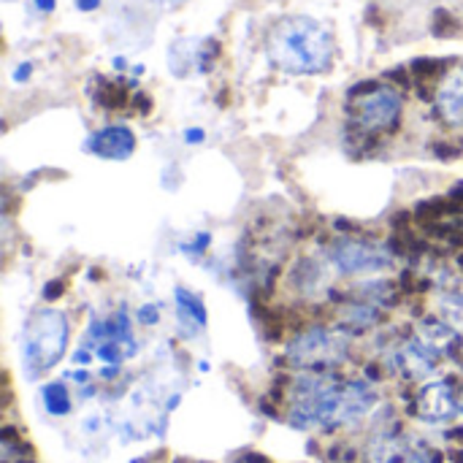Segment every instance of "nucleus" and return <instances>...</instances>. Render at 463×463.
Returning <instances> with one entry per match:
<instances>
[{
	"label": "nucleus",
	"mask_w": 463,
	"mask_h": 463,
	"mask_svg": "<svg viewBox=\"0 0 463 463\" xmlns=\"http://www.w3.org/2000/svg\"><path fill=\"white\" fill-rule=\"evenodd\" d=\"M176 309H179V320L187 323V326H195V328H203L206 326V309L201 304L198 296L187 293V290H176Z\"/></svg>",
	"instance_id": "4468645a"
},
{
	"label": "nucleus",
	"mask_w": 463,
	"mask_h": 463,
	"mask_svg": "<svg viewBox=\"0 0 463 463\" xmlns=\"http://www.w3.org/2000/svg\"><path fill=\"white\" fill-rule=\"evenodd\" d=\"M133 106H136L141 114H149V111H152V100H149L144 92H136V95H133Z\"/></svg>",
	"instance_id": "4be33fe9"
},
{
	"label": "nucleus",
	"mask_w": 463,
	"mask_h": 463,
	"mask_svg": "<svg viewBox=\"0 0 463 463\" xmlns=\"http://www.w3.org/2000/svg\"><path fill=\"white\" fill-rule=\"evenodd\" d=\"M345 385L331 374H304L293 385L290 423L296 429H334Z\"/></svg>",
	"instance_id": "f03ea898"
},
{
	"label": "nucleus",
	"mask_w": 463,
	"mask_h": 463,
	"mask_svg": "<svg viewBox=\"0 0 463 463\" xmlns=\"http://www.w3.org/2000/svg\"><path fill=\"white\" fill-rule=\"evenodd\" d=\"M418 415L429 423H445L456 415V399L450 391V383L437 380L429 383L418 396Z\"/></svg>",
	"instance_id": "1a4fd4ad"
},
{
	"label": "nucleus",
	"mask_w": 463,
	"mask_h": 463,
	"mask_svg": "<svg viewBox=\"0 0 463 463\" xmlns=\"http://www.w3.org/2000/svg\"><path fill=\"white\" fill-rule=\"evenodd\" d=\"M442 307L450 315V323L453 326H463V296H445L442 298Z\"/></svg>",
	"instance_id": "a211bd4d"
},
{
	"label": "nucleus",
	"mask_w": 463,
	"mask_h": 463,
	"mask_svg": "<svg viewBox=\"0 0 463 463\" xmlns=\"http://www.w3.org/2000/svg\"><path fill=\"white\" fill-rule=\"evenodd\" d=\"M461 412H463V399H461Z\"/></svg>",
	"instance_id": "7c9ffc66"
},
{
	"label": "nucleus",
	"mask_w": 463,
	"mask_h": 463,
	"mask_svg": "<svg viewBox=\"0 0 463 463\" xmlns=\"http://www.w3.org/2000/svg\"><path fill=\"white\" fill-rule=\"evenodd\" d=\"M331 263L342 274H350V277L380 274L393 266V260L385 250L366 244V241H353V239H342L331 247Z\"/></svg>",
	"instance_id": "423d86ee"
},
{
	"label": "nucleus",
	"mask_w": 463,
	"mask_h": 463,
	"mask_svg": "<svg viewBox=\"0 0 463 463\" xmlns=\"http://www.w3.org/2000/svg\"><path fill=\"white\" fill-rule=\"evenodd\" d=\"M95 100H98L103 109L117 111V109H125L128 100H133V98L128 95V90H125L122 84H114V81H103V79H100V87H98V92H95Z\"/></svg>",
	"instance_id": "dca6fc26"
},
{
	"label": "nucleus",
	"mask_w": 463,
	"mask_h": 463,
	"mask_svg": "<svg viewBox=\"0 0 463 463\" xmlns=\"http://www.w3.org/2000/svg\"><path fill=\"white\" fill-rule=\"evenodd\" d=\"M445 73V62L434 57H418L410 65V76L423 100H434V81Z\"/></svg>",
	"instance_id": "ddd939ff"
},
{
	"label": "nucleus",
	"mask_w": 463,
	"mask_h": 463,
	"mask_svg": "<svg viewBox=\"0 0 463 463\" xmlns=\"http://www.w3.org/2000/svg\"><path fill=\"white\" fill-rule=\"evenodd\" d=\"M33 3H35V8L43 11V14H52L54 5H57V0H33Z\"/></svg>",
	"instance_id": "393cba45"
},
{
	"label": "nucleus",
	"mask_w": 463,
	"mask_h": 463,
	"mask_svg": "<svg viewBox=\"0 0 463 463\" xmlns=\"http://www.w3.org/2000/svg\"><path fill=\"white\" fill-rule=\"evenodd\" d=\"M68 347V320L57 309L38 312L27 328L22 342V364L27 369V377H35L41 372H49Z\"/></svg>",
	"instance_id": "7ed1b4c3"
},
{
	"label": "nucleus",
	"mask_w": 463,
	"mask_h": 463,
	"mask_svg": "<svg viewBox=\"0 0 463 463\" xmlns=\"http://www.w3.org/2000/svg\"><path fill=\"white\" fill-rule=\"evenodd\" d=\"M30 71H33V65H30V62H22V65L14 71V81H27V79H30Z\"/></svg>",
	"instance_id": "b1692460"
},
{
	"label": "nucleus",
	"mask_w": 463,
	"mask_h": 463,
	"mask_svg": "<svg viewBox=\"0 0 463 463\" xmlns=\"http://www.w3.org/2000/svg\"><path fill=\"white\" fill-rule=\"evenodd\" d=\"M345 355H347V342L339 331L331 328H309L288 347V361L298 369L334 366Z\"/></svg>",
	"instance_id": "39448f33"
},
{
	"label": "nucleus",
	"mask_w": 463,
	"mask_h": 463,
	"mask_svg": "<svg viewBox=\"0 0 463 463\" xmlns=\"http://www.w3.org/2000/svg\"><path fill=\"white\" fill-rule=\"evenodd\" d=\"M100 5V0H76V8L79 11H95Z\"/></svg>",
	"instance_id": "a878e982"
},
{
	"label": "nucleus",
	"mask_w": 463,
	"mask_h": 463,
	"mask_svg": "<svg viewBox=\"0 0 463 463\" xmlns=\"http://www.w3.org/2000/svg\"><path fill=\"white\" fill-rule=\"evenodd\" d=\"M372 463H439V453H434L418 439L399 437L380 442L372 450Z\"/></svg>",
	"instance_id": "0eeeda50"
},
{
	"label": "nucleus",
	"mask_w": 463,
	"mask_h": 463,
	"mask_svg": "<svg viewBox=\"0 0 463 463\" xmlns=\"http://www.w3.org/2000/svg\"><path fill=\"white\" fill-rule=\"evenodd\" d=\"M431 33H434L437 38H453V35L461 33V22H458V16H453L448 8H437L434 16H431Z\"/></svg>",
	"instance_id": "f3484780"
},
{
	"label": "nucleus",
	"mask_w": 463,
	"mask_h": 463,
	"mask_svg": "<svg viewBox=\"0 0 463 463\" xmlns=\"http://www.w3.org/2000/svg\"><path fill=\"white\" fill-rule=\"evenodd\" d=\"M203 138H206V133H203L201 128H190V130L184 133V141H187V144H201Z\"/></svg>",
	"instance_id": "5701e85b"
},
{
	"label": "nucleus",
	"mask_w": 463,
	"mask_h": 463,
	"mask_svg": "<svg viewBox=\"0 0 463 463\" xmlns=\"http://www.w3.org/2000/svg\"><path fill=\"white\" fill-rule=\"evenodd\" d=\"M41 399H43V407H46L49 415H57V418H60V415H68V412H71V396H68V391H65L62 383H49V385H43Z\"/></svg>",
	"instance_id": "2eb2a0df"
},
{
	"label": "nucleus",
	"mask_w": 463,
	"mask_h": 463,
	"mask_svg": "<svg viewBox=\"0 0 463 463\" xmlns=\"http://www.w3.org/2000/svg\"><path fill=\"white\" fill-rule=\"evenodd\" d=\"M114 68H119V71H122V68H125V60H122V57H117V60H114Z\"/></svg>",
	"instance_id": "c756f323"
},
{
	"label": "nucleus",
	"mask_w": 463,
	"mask_h": 463,
	"mask_svg": "<svg viewBox=\"0 0 463 463\" xmlns=\"http://www.w3.org/2000/svg\"><path fill=\"white\" fill-rule=\"evenodd\" d=\"M266 49L277 68L296 76L323 73L334 60V38L328 27L312 16L279 19L269 33Z\"/></svg>",
	"instance_id": "f257e3e1"
},
{
	"label": "nucleus",
	"mask_w": 463,
	"mask_h": 463,
	"mask_svg": "<svg viewBox=\"0 0 463 463\" xmlns=\"http://www.w3.org/2000/svg\"><path fill=\"white\" fill-rule=\"evenodd\" d=\"M437 358H439V350L434 345H429L426 339L420 342H407L399 353V364L407 369L410 377H426L434 372L437 366Z\"/></svg>",
	"instance_id": "9b49d317"
},
{
	"label": "nucleus",
	"mask_w": 463,
	"mask_h": 463,
	"mask_svg": "<svg viewBox=\"0 0 463 463\" xmlns=\"http://www.w3.org/2000/svg\"><path fill=\"white\" fill-rule=\"evenodd\" d=\"M84 149H90L100 157H109V160H128L136 149V136L125 125H109V128L92 133L90 141L84 144Z\"/></svg>",
	"instance_id": "6e6552de"
},
{
	"label": "nucleus",
	"mask_w": 463,
	"mask_h": 463,
	"mask_svg": "<svg viewBox=\"0 0 463 463\" xmlns=\"http://www.w3.org/2000/svg\"><path fill=\"white\" fill-rule=\"evenodd\" d=\"M374 404H377V393L372 391V385H366V383H347L345 391H342V402H339L334 426L358 423L361 418H366L372 412Z\"/></svg>",
	"instance_id": "9d476101"
},
{
	"label": "nucleus",
	"mask_w": 463,
	"mask_h": 463,
	"mask_svg": "<svg viewBox=\"0 0 463 463\" xmlns=\"http://www.w3.org/2000/svg\"><path fill=\"white\" fill-rule=\"evenodd\" d=\"M347 114L353 122V130L361 136L388 133L402 119V95L393 87H374L366 95L347 98Z\"/></svg>",
	"instance_id": "20e7f679"
},
{
	"label": "nucleus",
	"mask_w": 463,
	"mask_h": 463,
	"mask_svg": "<svg viewBox=\"0 0 463 463\" xmlns=\"http://www.w3.org/2000/svg\"><path fill=\"white\" fill-rule=\"evenodd\" d=\"M138 317H141V320H144V323H149V320H152V323H155V320H157V312H155V309H152V307H144V309H141V312H138Z\"/></svg>",
	"instance_id": "bb28decb"
},
{
	"label": "nucleus",
	"mask_w": 463,
	"mask_h": 463,
	"mask_svg": "<svg viewBox=\"0 0 463 463\" xmlns=\"http://www.w3.org/2000/svg\"><path fill=\"white\" fill-rule=\"evenodd\" d=\"M65 288H68V285H65L62 279H54L52 285H46V290H43V298H46V301H57V298L65 293Z\"/></svg>",
	"instance_id": "6ab92c4d"
},
{
	"label": "nucleus",
	"mask_w": 463,
	"mask_h": 463,
	"mask_svg": "<svg viewBox=\"0 0 463 463\" xmlns=\"http://www.w3.org/2000/svg\"><path fill=\"white\" fill-rule=\"evenodd\" d=\"M431 149H434L442 160H450V157H458V155H461L458 146H453V144H434Z\"/></svg>",
	"instance_id": "412c9836"
},
{
	"label": "nucleus",
	"mask_w": 463,
	"mask_h": 463,
	"mask_svg": "<svg viewBox=\"0 0 463 463\" xmlns=\"http://www.w3.org/2000/svg\"><path fill=\"white\" fill-rule=\"evenodd\" d=\"M388 79H391V81H396L399 87H412V84H415V81H412V76H407V73H404V68L388 71Z\"/></svg>",
	"instance_id": "aec40b11"
},
{
	"label": "nucleus",
	"mask_w": 463,
	"mask_h": 463,
	"mask_svg": "<svg viewBox=\"0 0 463 463\" xmlns=\"http://www.w3.org/2000/svg\"><path fill=\"white\" fill-rule=\"evenodd\" d=\"M450 198H453V201H458V203H463V182H458V184L450 190Z\"/></svg>",
	"instance_id": "cd10ccee"
},
{
	"label": "nucleus",
	"mask_w": 463,
	"mask_h": 463,
	"mask_svg": "<svg viewBox=\"0 0 463 463\" xmlns=\"http://www.w3.org/2000/svg\"><path fill=\"white\" fill-rule=\"evenodd\" d=\"M241 463H266L263 458H258V456H247V458H241Z\"/></svg>",
	"instance_id": "c85d7f7f"
},
{
	"label": "nucleus",
	"mask_w": 463,
	"mask_h": 463,
	"mask_svg": "<svg viewBox=\"0 0 463 463\" xmlns=\"http://www.w3.org/2000/svg\"><path fill=\"white\" fill-rule=\"evenodd\" d=\"M437 109L450 125H463V71L450 73L437 92Z\"/></svg>",
	"instance_id": "f8f14e48"
}]
</instances>
